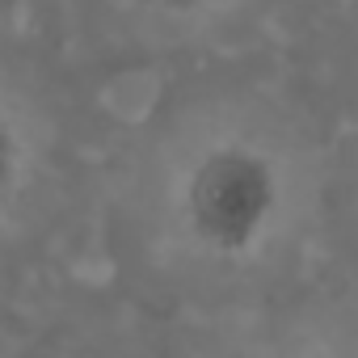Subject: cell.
<instances>
[{
  "label": "cell",
  "instance_id": "6da1fadb",
  "mask_svg": "<svg viewBox=\"0 0 358 358\" xmlns=\"http://www.w3.org/2000/svg\"><path fill=\"white\" fill-rule=\"evenodd\" d=\"M287 203L278 160L253 139H215L194 152L177 182V220L186 236L215 257L257 253Z\"/></svg>",
  "mask_w": 358,
  "mask_h": 358
},
{
  "label": "cell",
  "instance_id": "7a4b0ae2",
  "mask_svg": "<svg viewBox=\"0 0 358 358\" xmlns=\"http://www.w3.org/2000/svg\"><path fill=\"white\" fill-rule=\"evenodd\" d=\"M26 169H30V143L26 131L17 127V118L0 106V207H5L22 182H26Z\"/></svg>",
  "mask_w": 358,
  "mask_h": 358
},
{
  "label": "cell",
  "instance_id": "3957f363",
  "mask_svg": "<svg viewBox=\"0 0 358 358\" xmlns=\"http://www.w3.org/2000/svg\"><path fill=\"white\" fill-rule=\"evenodd\" d=\"M148 5H156L164 13H203V9L215 5V0H148Z\"/></svg>",
  "mask_w": 358,
  "mask_h": 358
}]
</instances>
